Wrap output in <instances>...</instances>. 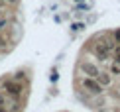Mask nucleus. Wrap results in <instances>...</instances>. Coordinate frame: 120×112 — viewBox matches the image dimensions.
Returning <instances> with one entry per match:
<instances>
[{
	"instance_id": "1",
	"label": "nucleus",
	"mask_w": 120,
	"mask_h": 112,
	"mask_svg": "<svg viewBox=\"0 0 120 112\" xmlns=\"http://www.w3.org/2000/svg\"><path fill=\"white\" fill-rule=\"evenodd\" d=\"M83 86L89 90V93H93V94H102V90H104V86H101L98 81L93 79V77H85L83 79Z\"/></svg>"
},
{
	"instance_id": "2",
	"label": "nucleus",
	"mask_w": 120,
	"mask_h": 112,
	"mask_svg": "<svg viewBox=\"0 0 120 112\" xmlns=\"http://www.w3.org/2000/svg\"><path fill=\"white\" fill-rule=\"evenodd\" d=\"M4 89H6V93L10 94V96H14V98H20V96H22V85L18 83V81H6V83H4Z\"/></svg>"
},
{
	"instance_id": "3",
	"label": "nucleus",
	"mask_w": 120,
	"mask_h": 112,
	"mask_svg": "<svg viewBox=\"0 0 120 112\" xmlns=\"http://www.w3.org/2000/svg\"><path fill=\"white\" fill-rule=\"evenodd\" d=\"M112 51V43L110 41H106V43H97L93 47V53L97 55V57H101V59H106L108 55H110Z\"/></svg>"
},
{
	"instance_id": "4",
	"label": "nucleus",
	"mask_w": 120,
	"mask_h": 112,
	"mask_svg": "<svg viewBox=\"0 0 120 112\" xmlns=\"http://www.w3.org/2000/svg\"><path fill=\"white\" fill-rule=\"evenodd\" d=\"M81 69H83V73L85 75H87V77H97V75L98 73H101V71H98V67H97V65H93V63H89V61H85V63L81 65Z\"/></svg>"
},
{
	"instance_id": "5",
	"label": "nucleus",
	"mask_w": 120,
	"mask_h": 112,
	"mask_svg": "<svg viewBox=\"0 0 120 112\" xmlns=\"http://www.w3.org/2000/svg\"><path fill=\"white\" fill-rule=\"evenodd\" d=\"M94 79L98 81V85H101V86H110L112 85V75L110 73H98Z\"/></svg>"
},
{
	"instance_id": "6",
	"label": "nucleus",
	"mask_w": 120,
	"mask_h": 112,
	"mask_svg": "<svg viewBox=\"0 0 120 112\" xmlns=\"http://www.w3.org/2000/svg\"><path fill=\"white\" fill-rule=\"evenodd\" d=\"M110 75H120V63H116V61L112 63V67H110Z\"/></svg>"
},
{
	"instance_id": "7",
	"label": "nucleus",
	"mask_w": 120,
	"mask_h": 112,
	"mask_svg": "<svg viewBox=\"0 0 120 112\" xmlns=\"http://www.w3.org/2000/svg\"><path fill=\"white\" fill-rule=\"evenodd\" d=\"M83 28H85V26H83V24H79V22H77V24H73V26H71V30H73V32H81Z\"/></svg>"
},
{
	"instance_id": "8",
	"label": "nucleus",
	"mask_w": 120,
	"mask_h": 112,
	"mask_svg": "<svg viewBox=\"0 0 120 112\" xmlns=\"http://www.w3.org/2000/svg\"><path fill=\"white\" fill-rule=\"evenodd\" d=\"M114 39L120 43V30H116V32H114Z\"/></svg>"
},
{
	"instance_id": "9",
	"label": "nucleus",
	"mask_w": 120,
	"mask_h": 112,
	"mask_svg": "<svg viewBox=\"0 0 120 112\" xmlns=\"http://www.w3.org/2000/svg\"><path fill=\"white\" fill-rule=\"evenodd\" d=\"M114 61H116V63H120V49H116V55H114Z\"/></svg>"
},
{
	"instance_id": "10",
	"label": "nucleus",
	"mask_w": 120,
	"mask_h": 112,
	"mask_svg": "<svg viewBox=\"0 0 120 112\" xmlns=\"http://www.w3.org/2000/svg\"><path fill=\"white\" fill-rule=\"evenodd\" d=\"M4 26H6V18H0V30H4Z\"/></svg>"
},
{
	"instance_id": "11",
	"label": "nucleus",
	"mask_w": 120,
	"mask_h": 112,
	"mask_svg": "<svg viewBox=\"0 0 120 112\" xmlns=\"http://www.w3.org/2000/svg\"><path fill=\"white\" fill-rule=\"evenodd\" d=\"M4 2H8V4H16L18 0H4Z\"/></svg>"
},
{
	"instance_id": "12",
	"label": "nucleus",
	"mask_w": 120,
	"mask_h": 112,
	"mask_svg": "<svg viewBox=\"0 0 120 112\" xmlns=\"http://www.w3.org/2000/svg\"><path fill=\"white\" fill-rule=\"evenodd\" d=\"M0 112H8V110H6V108H4V106H2V104H0Z\"/></svg>"
},
{
	"instance_id": "13",
	"label": "nucleus",
	"mask_w": 120,
	"mask_h": 112,
	"mask_svg": "<svg viewBox=\"0 0 120 112\" xmlns=\"http://www.w3.org/2000/svg\"><path fill=\"white\" fill-rule=\"evenodd\" d=\"M0 45H4V39H2V35H0Z\"/></svg>"
},
{
	"instance_id": "14",
	"label": "nucleus",
	"mask_w": 120,
	"mask_h": 112,
	"mask_svg": "<svg viewBox=\"0 0 120 112\" xmlns=\"http://www.w3.org/2000/svg\"><path fill=\"white\" fill-rule=\"evenodd\" d=\"M77 2H81V0H77Z\"/></svg>"
}]
</instances>
